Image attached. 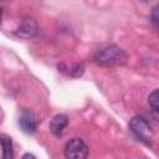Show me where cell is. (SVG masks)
<instances>
[{
	"label": "cell",
	"mask_w": 159,
	"mask_h": 159,
	"mask_svg": "<svg viewBox=\"0 0 159 159\" xmlns=\"http://www.w3.org/2000/svg\"><path fill=\"white\" fill-rule=\"evenodd\" d=\"M128 60V55L123 48L117 45H109L104 48L97 51L93 56V61L97 65L113 67V66H123Z\"/></svg>",
	"instance_id": "6da1fadb"
},
{
	"label": "cell",
	"mask_w": 159,
	"mask_h": 159,
	"mask_svg": "<svg viewBox=\"0 0 159 159\" xmlns=\"http://www.w3.org/2000/svg\"><path fill=\"white\" fill-rule=\"evenodd\" d=\"M129 128L132 133L143 143L147 145H152L153 140V129L149 124V122L140 116H135L129 122Z\"/></svg>",
	"instance_id": "7a4b0ae2"
},
{
	"label": "cell",
	"mask_w": 159,
	"mask_h": 159,
	"mask_svg": "<svg viewBox=\"0 0 159 159\" xmlns=\"http://www.w3.org/2000/svg\"><path fill=\"white\" fill-rule=\"evenodd\" d=\"M65 158L66 159H87L88 147L81 138H72L65 145Z\"/></svg>",
	"instance_id": "3957f363"
},
{
	"label": "cell",
	"mask_w": 159,
	"mask_h": 159,
	"mask_svg": "<svg viewBox=\"0 0 159 159\" xmlns=\"http://www.w3.org/2000/svg\"><path fill=\"white\" fill-rule=\"evenodd\" d=\"M39 119L31 109H24L19 117V125L26 134H32L36 132Z\"/></svg>",
	"instance_id": "277c9868"
},
{
	"label": "cell",
	"mask_w": 159,
	"mask_h": 159,
	"mask_svg": "<svg viewBox=\"0 0 159 159\" xmlns=\"http://www.w3.org/2000/svg\"><path fill=\"white\" fill-rule=\"evenodd\" d=\"M67 124H68V117L66 114H63V113L56 114L50 122V130L53 135L60 137L63 134Z\"/></svg>",
	"instance_id": "5b68a950"
},
{
	"label": "cell",
	"mask_w": 159,
	"mask_h": 159,
	"mask_svg": "<svg viewBox=\"0 0 159 159\" xmlns=\"http://www.w3.org/2000/svg\"><path fill=\"white\" fill-rule=\"evenodd\" d=\"M0 140H1V147H2L1 159H12L14 158V149H12L11 137H9L7 134L2 133L0 135Z\"/></svg>",
	"instance_id": "8992f818"
},
{
	"label": "cell",
	"mask_w": 159,
	"mask_h": 159,
	"mask_svg": "<svg viewBox=\"0 0 159 159\" xmlns=\"http://www.w3.org/2000/svg\"><path fill=\"white\" fill-rule=\"evenodd\" d=\"M36 32V24L34 21V19H26L22 25L20 26L17 35L21 37H30Z\"/></svg>",
	"instance_id": "52a82bcc"
},
{
	"label": "cell",
	"mask_w": 159,
	"mask_h": 159,
	"mask_svg": "<svg viewBox=\"0 0 159 159\" xmlns=\"http://www.w3.org/2000/svg\"><path fill=\"white\" fill-rule=\"evenodd\" d=\"M66 70H68L67 72H65L67 76H71V77H80V76L83 73V71H84V65H83V63H76V65H73V66L67 67ZM66 70H60V71L63 72V71H66Z\"/></svg>",
	"instance_id": "ba28073f"
},
{
	"label": "cell",
	"mask_w": 159,
	"mask_h": 159,
	"mask_svg": "<svg viewBox=\"0 0 159 159\" xmlns=\"http://www.w3.org/2000/svg\"><path fill=\"white\" fill-rule=\"evenodd\" d=\"M148 102H149V106L152 107V109H154L155 112L159 113V88L158 89H154L149 94Z\"/></svg>",
	"instance_id": "9c48e42d"
},
{
	"label": "cell",
	"mask_w": 159,
	"mask_h": 159,
	"mask_svg": "<svg viewBox=\"0 0 159 159\" xmlns=\"http://www.w3.org/2000/svg\"><path fill=\"white\" fill-rule=\"evenodd\" d=\"M150 17H152V21L159 26V2L153 7L152 10V14H150Z\"/></svg>",
	"instance_id": "30bf717a"
},
{
	"label": "cell",
	"mask_w": 159,
	"mask_h": 159,
	"mask_svg": "<svg viewBox=\"0 0 159 159\" xmlns=\"http://www.w3.org/2000/svg\"><path fill=\"white\" fill-rule=\"evenodd\" d=\"M21 159H36V157H35L34 154L26 153V154H24V155H22V158H21Z\"/></svg>",
	"instance_id": "8fae6325"
}]
</instances>
